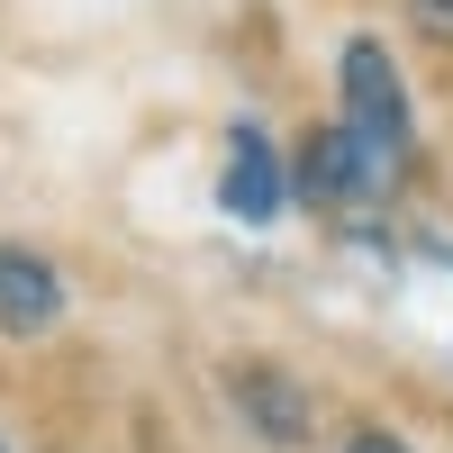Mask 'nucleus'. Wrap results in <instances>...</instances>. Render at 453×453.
<instances>
[{
	"label": "nucleus",
	"instance_id": "obj_1",
	"mask_svg": "<svg viewBox=\"0 0 453 453\" xmlns=\"http://www.w3.org/2000/svg\"><path fill=\"white\" fill-rule=\"evenodd\" d=\"M345 127L372 145V155H408V82H399V64H390V46L381 36H354L345 46Z\"/></svg>",
	"mask_w": 453,
	"mask_h": 453
},
{
	"label": "nucleus",
	"instance_id": "obj_2",
	"mask_svg": "<svg viewBox=\"0 0 453 453\" xmlns=\"http://www.w3.org/2000/svg\"><path fill=\"white\" fill-rule=\"evenodd\" d=\"M390 155H372V145L335 119V127H318L309 145H299V164H290V191L299 200H318V209H354V200H381L390 191Z\"/></svg>",
	"mask_w": 453,
	"mask_h": 453
},
{
	"label": "nucleus",
	"instance_id": "obj_3",
	"mask_svg": "<svg viewBox=\"0 0 453 453\" xmlns=\"http://www.w3.org/2000/svg\"><path fill=\"white\" fill-rule=\"evenodd\" d=\"M218 200L236 209L245 226H263L281 200H290V173H281V155L263 145V127H236L226 136V173H218Z\"/></svg>",
	"mask_w": 453,
	"mask_h": 453
},
{
	"label": "nucleus",
	"instance_id": "obj_4",
	"mask_svg": "<svg viewBox=\"0 0 453 453\" xmlns=\"http://www.w3.org/2000/svg\"><path fill=\"white\" fill-rule=\"evenodd\" d=\"M55 318H64L55 263L27 254V245H0V326H10V335H46Z\"/></svg>",
	"mask_w": 453,
	"mask_h": 453
},
{
	"label": "nucleus",
	"instance_id": "obj_5",
	"mask_svg": "<svg viewBox=\"0 0 453 453\" xmlns=\"http://www.w3.org/2000/svg\"><path fill=\"white\" fill-rule=\"evenodd\" d=\"M236 408H245L273 444H309V426H318L309 399H299V381H290V372H273V363H245V372H236Z\"/></svg>",
	"mask_w": 453,
	"mask_h": 453
},
{
	"label": "nucleus",
	"instance_id": "obj_6",
	"mask_svg": "<svg viewBox=\"0 0 453 453\" xmlns=\"http://www.w3.org/2000/svg\"><path fill=\"white\" fill-rule=\"evenodd\" d=\"M408 27L435 36V46H453V0H408Z\"/></svg>",
	"mask_w": 453,
	"mask_h": 453
},
{
	"label": "nucleus",
	"instance_id": "obj_7",
	"mask_svg": "<svg viewBox=\"0 0 453 453\" xmlns=\"http://www.w3.org/2000/svg\"><path fill=\"white\" fill-rule=\"evenodd\" d=\"M345 453H418V444H408V435H390V426H363Z\"/></svg>",
	"mask_w": 453,
	"mask_h": 453
},
{
	"label": "nucleus",
	"instance_id": "obj_8",
	"mask_svg": "<svg viewBox=\"0 0 453 453\" xmlns=\"http://www.w3.org/2000/svg\"><path fill=\"white\" fill-rule=\"evenodd\" d=\"M0 453H10V444H0Z\"/></svg>",
	"mask_w": 453,
	"mask_h": 453
}]
</instances>
